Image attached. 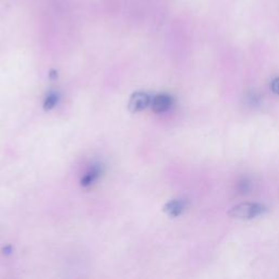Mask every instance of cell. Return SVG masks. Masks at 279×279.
<instances>
[{
  "mask_svg": "<svg viewBox=\"0 0 279 279\" xmlns=\"http://www.w3.org/2000/svg\"><path fill=\"white\" fill-rule=\"evenodd\" d=\"M266 208L259 203H241L229 209L228 215L236 219H253L262 215Z\"/></svg>",
  "mask_w": 279,
  "mask_h": 279,
  "instance_id": "obj_1",
  "label": "cell"
},
{
  "mask_svg": "<svg viewBox=\"0 0 279 279\" xmlns=\"http://www.w3.org/2000/svg\"><path fill=\"white\" fill-rule=\"evenodd\" d=\"M150 104L151 99L148 94L143 92H136L131 95L128 104V108L131 113H138V111L144 110Z\"/></svg>",
  "mask_w": 279,
  "mask_h": 279,
  "instance_id": "obj_2",
  "label": "cell"
},
{
  "mask_svg": "<svg viewBox=\"0 0 279 279\" xmlns=\"http://www.w3.org/2000/svg\"><path fill=\"white\" fill-rule=\"evenodd\" d=\"M172 105V99L168 94H158L156 95L153 101H151V106L153 111L157 114L165 113L168 110Z\"/></svg>",
  "mask_w": 279,
  "mask_h": 279,
  "instance_id": "obj_3",
  "label": "cell"
},
{
  "mask_svg": "<svg viewBox=\"0 0 279 279\" xmlns=\"http://www.w3.org/2000/svg\"><path fill=\"white\" fill-rule=\"evenodd\" d=\"M187 207L185 201L183 200H171L168 203H166L163 207L164 213H166L169 217H178L184 212Z\"/></svg>",
  "mask_w": 279,
  "mask_h": 279,
  "instance_id": "obj_4",
  "label": "cell"
},
{
  "mask_svg": "<svg viewBox=\"0 0 279 279\" xmlns=\"http://www.w3.org/2000/svg\"><path fill=\"white\" fill-rule=\"evenodd\" d=\"M99 176H100V168H97V167H94V168H93V169H90V170L85 174L84 178L82 179L81 184H82L83 187H88V185L92 184L97 178H99Z\"/></svg>",
  "mask_w": 279,
  "mask_h": 279,
  "instance_id": "obj_5",
  "label": "cell"
},
{
  "mask_svg": "<svg viewBox=\"0 0 279 279\" xmlns=\"http://www.w3.org/2000/svg\"><path fill=\"white\" fill-rule=\"evenodd\" d=\"M57 101H58L57 95L50 94L46 97V100L44 102V109L45 110H52L56 106V104H57Z\"/></svg>",
  "mask_w": 279,
  "mask_h": 279,
  "instance_id": "obj_6",
  "label": "cell"
},
{
  "mask_svg": "<svg viewBox=\"0 0 279 279\" xmlns=\"http://www.w3.org/2000/svg\"><path fill=\"white\" fill-rule=\"evenodd\" d=\"M271 92L276 95H279V78H275L270 83Z\"/></svg>",
  "mask_w": 279,
  "mask_h": 279,
  "instance_id": "obj_7",
  "label": "cell"
}]
</instances>
